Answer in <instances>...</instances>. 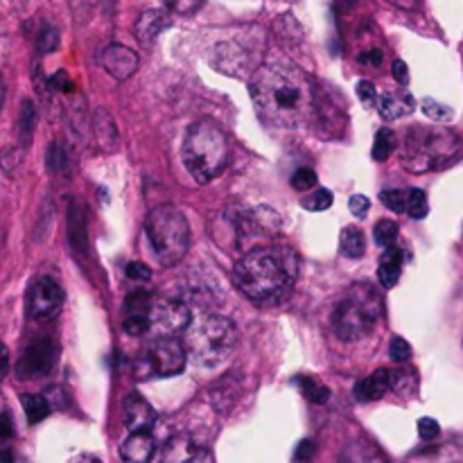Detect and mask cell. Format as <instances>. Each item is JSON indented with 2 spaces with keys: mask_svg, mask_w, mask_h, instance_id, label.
I'll use <instances>...</instances> for the list:
<instances>
[{
  "mask_svg": "<svg viewBox=\"0 0 463 463\" xmlns=\"http://www.w3.org/2000/svg\"><path fill=\"white\" fill-rule=\"evenodd\" d=\"M420 109H423V113L430 118V120L448 122V120H452V118H455V111H452L448 104L437 102V99H432V98H425L423 102H420Z\"/></svg>",
  "mask_w": 463,
  "mask_h": 463,
  "instance_id": "31",
  "label": "cell"
},
{
  "mask_svg": "<svg viewBox=\"0 0 463 463\" xmlns=\"http://www.w3.org/2000/svg\"><path fill=\"white\" fill-rule=\"evenodd\" d=\"M68 240H71V247L75 249V253H81V242H86V224L81 220V215H75V203H72V211L68 213Z\"/></svg>",
  "mask_w": 463,
  "mask_h": 463,
  "instance_id": "27",
  "label": "cell"
},
{
  "mask_svg": "<svg viewBox=\"0 0 463 463\" xmlns=\"http://www.w3.org/2000/svg\"><path fill=\"white\" fill-rule=\"evenodd\" d=\"M154 306V297L147 289H134L125 301V315H145L149 317Z\"/></svg>",
  "mask_w": 463,
  "mask_h": 463,
  "instance_id": "24",
  "label": "cell"
},
{
  "mask_svg": "<svg viewBox=\"0 0 463 463\" xmlns=\"http://www.w3.org/2000/svg\"><path fill=\"white\" fill-rule=\"evenodd\" d=\"M138 54L131 48H127V45L113 43L102 52V66L107 68L109 75L118 81L129 80V77L138 71Z\"/></svg>",
  "mask_w": 463,
  "mask_h": 463,
  "instance_id": "13",
  "label": "cell"
},
{
  "mask_svg": "<svg viewBox=\"0 0 463 463\" xmlns=\"http://www.w3.org/2000/svg\"><path fill=\"white\" fill-rule=\"evenodd\" d=\"M9 369V353L7 348H5V344H0V375L7 373Z\"/></svg>",
  "mask_w": 463,
  "mask_h": 463,
  "instance_id": "47",
  "label": "cell"
},
{
  "mask_svg": "<svg viewBox=\"0 0 463 463\" xmlns=\"http://www.w3.org/2000/svg\"><path fill=\"white\" fill-rule=\"evenodd\" d=\"M249 93L258 116L279 129H297L315 116V84L303 68L288 59L256 68L249 81Z\"/></svg>",
  "mask_w": 463,
  "mask_h": 463,
  "instance_id": "1",
  "label": "cell"
},
{
  "mask_svg": "<svg viewBox=\"0 0 463 463\" xmlns=\"http://www.w3.org/2000/svg\"><path fill=\"white\" fill-rule=\"evenodd\" d=\"M393 149H396V134H393L392 129H387V127H383V129L375 134L373 152L371 154H373L375 161H387L393 154Z\"/></svg>",
  "mask_w": 463,
  "mask_h": 463,
  "instance_id": "26",
  "label": "cell"
},
{
  "mask_svg": "<svg viewBox=\"0 0 463 463\" xmlns=\"http://www.w3.org/2000/svg\"><path fill=\"white\" fill-rule=\"evenodd\" d=\"M238 339V328L231 319L220 315L203 317L188 335L190 355L202 366H220L233 355Z\"/></svg>",
  "mask_w": 463,
  "mask_h": 463,
  "instance_id": "7",
  "label": "cell"
},
{
  "mask_svg": "<svg viewBox=\"0 0 463 463\" xmlns=\"http://www.w3.org/2000/svg\"><path fill=\"white\" fill-rule=\"evenodd\" d=\"M12 437H14L12 419H9V414H0V443H5Z\"/></svg>",
  "mask_w": 463,
  "mask_h": 463,
  "instance_id": "45",
  "label": "cell"
},
{
  "mask_svg": "<svg viewBox=\"0 0 463 463\" xmlns=\"http://www.w3.org/2000/svg\"><path fill=\"white\" fill-rule=\"evenodd\" d=\"M152 328V321L145 315H125V324H122V330H125L129 337H140L147 330Z\"/></svg>",
  "mask_w": 463,
  "mask_h": 463,
  "instance_id": "32",
  "label": "cell"
},
{
  "mask_svg": "<svg viewBox=\"0 0 463 463\" xmlns=\"http://www.w3.org/2000/svg\"><path fill=\"white\" fill-rule=\"evenodd\" d=\"M127 279L134 280V283H147V280L152 279V269H149L145 262L134 260L127 265Z\"/></svg>",
  "mask_w": 463,
  "mask_h": 463,
  "instance_id": "37",
  "label": "cell"
},
{
  "mask_svg": "<svg viewBox=\"0 0 463 463\" xmlns=\"http://www.w3.org/2000/svg\"><path fill=\"white\" fill-rule=\"evenodd\" d=\"M34 107H32L30 102L23 104V131H25V136L32 134V129H34Z\"/></svg>",
  "mask_w": 463,
  "mask_h": 463,
  "instance_id": "44",
  "label": "cell"
},
{
  "mask_svg": "<svg viewBox=\"0 0 463 463\" xmlns=\"http://www.w3.org/2000/svg\"><path fill=\"white\" fill-rule=\"evenodd\" d=\"M154 452H156V443L149 432L129 434L120 446V457L127 463H149Z\"/></svg>",
  "mask_w": 463,
  "mask_h": 463,
  "instance_id": "16",
  "label": "cell"
},
{
  "mask_svg": "<svg viewBox=\"0 0 463 463\" xmlns=\"http://www.w3.org/2000/svg\"><path fill=\"white\" fill-rule=\"evenodd\" d=\"M301 206L310 213H321L328 211L333 206V193L328 188H317L315 193H310L307 197L301 199Z\"/></svg>",
  "mask_w": 463,
  "mask_h": 463,
  "instance_id": "28",
  "label": "cell"
},
{
  "mask_svg": "<svg viewBox=\"0 0 463 463\" xmlns=\"http://www.w3.org/2000/svg\"><path fill=\"white\" fill-rule=\"evenodd\" d=\"M50 84L52 86H57V89H61V90H71V80H68V72L66 71H59L57 75L52 77V80H50Z\"/></svg>",
  "mask_w": 463,
  "mask_h": 463,
  "instance_id": "46",
  "label": "cell"
},
{
  "mask_svg": "<svg viewBox=\"0 0 463 463\" xmlns=\"http://www.w3.org/2000/svg\"><path fill=\"white\" fill-rule=\"evenodd\" d=\"M405 213L411 217V220H425L430 213L428 194H425L420 188L407 190V211Z\"/></svg>",
  "mask_w": 463,
  "mask_h": 463,
  "instance_id": "25",
  "label": "cell"
},
{
  "mask_svg": "<svg viewBox=\"0 0 463 463\" xmlns=\"http://www.w3.org/2000/svg\"><path fill=\"white\" fill-rule=\"evenodd\" d=\"M197 457V443L190 434H175L163 443L156 463H193Z\"/></svg>",
  "mask_w": 463,
  "mask_h": 463,
  "instance_id": "15",
  "label": "cell"
},
{
  "mask_svg": "<svg viewBox=\"0 0 463 463\" xmlns=\"http://www.w3.org/2000/svg\"><path fill=\"white\" fill-rule=\"evenodd\" d=\"M297 384L298 389H301L303 396H306L310 402H315V405H326V402L330 401V389L326 387V384L317 383L315 378L303 375V378H297Z\"/></svg>",
  "mask_w": 463,
  "mask_h": 463,
  "instance_id": "23",
  "label": "cell"
},
{
  "mask_svg": "<svg viewBox=\"0 0 463 463\" xmlns=\"http://www.w3.org/2000/svg\"><path fill=\"white\" fill-rule=\"evenodd\" d=\"M380 202L393 213H405L407 211V190H384L380 193Z\"/></svg>",
  "mask_w": 463,
  "mask_h": 463,
  "instance_id": "33",
  "label": "cell"
},
{
  "mask_svg": "<svg viewBox=\"0 0 463 463\" xmlns=\"http://www.w3.org/2000/svg\"><path fill=\"white\" fill-rule=\"evenodd\" d=\"M57 344L50 337H41L25 348V353H23L21 360H18L16 364V373L21 375L23 380L45 378V375L52 373L54 364H57Z\"/></svg>",
  "mask_w": 463,
  "mask_h": 463,
  "instance_id": "10",
  "label": "cell"
},
{
  "mask_svg": "<svg viewBox=\"0 0 463 463\" xmlns=\"http://www.w3.org/2000/svg\"><path fill=\"white\" fill-rule=\"evenodd\" d=\"M3 104H5V81L3 77H0V109H3Z\"/></svg>",
  "mask_w": 463,
  "mask_h": 463,
  "instance_id": "49",
  "label": "cell"
},
{
  "mask_svg": "<svg viewBox=\"0 0 463 463\" xmlns=\"http://www.w3.org/2000/svg\"><path fill=\"white\" fill-rule=\"evenodd\" d=\"M357 95H360L362 104L364 107H375V102H378V90H375V84L369 80H362L357 81Z\"/></svg>",
  "mask_w": 463,
  "mask_h": 463,
  "instance_id": "38",
  "label": "cell"
},
{
  "mask_svg": "<svg viewBox=\"0 0 463 463\" xmlns=\"http://www.w3.org/2000/svg\"><path fill=\"white\" fill-rule=\"evenodd\" d=\"M63 289L50 276H39L27 292V315L36 321H48L61 312Z\"/></svg>",
  "mask_w": 463,
  "mask_h": 463,
  "instance_id": "9",
  "label": "cell"
},
{
  "mask_svg": "<svg viewBox=\"0 0 463 463\" xmlns=\"http://www.w3.org/2000/svg\"><path fill=\"white\" fill-rule=\"evenodd\" d=\"M405 165L411 172L439 170L450 165L461 152V138L446 127H420L407 134Z\"/></svg>",
  "mask_w": 463,
  "mask_h": 463,
  "instance_id": "6",
  "label": "cell"
},
{
  "mask_svg": "<svg viewBox=\"0 0 463 463\" xmlns=\"http://www.w3.org/2000/svg\"><path fill=\"white\" fill-rule=\"evenodd\" d=\"M398 224L393 220H383V222H378V224H375V229H373V235H375V244H378V247H383V249H389V247H393V244H396V240H398Z\"/></svg>",
  "mask_w": 463,
  "mask_h": 463,
  "instance_id": "29",
  "label": "cell"
},
{
  "mask_svg": "<svg viewBox=\"0 0 463 463\" xmlns=\"http://www.w3.org/2000/svg\"><path fill=\"white\" fill-rule=\"evenodd\" d=\"M184 165L197 184H211L226 170L231 161V145L217 122H193L184 138Z\"/></svg>",
  "mask_w": 463,
  "mask_h": 463,
  "instance_id": "3",
  "label": "cell"
},
{
  "mask_svg": "<svg viewBox=\"0 0 463 463\" xmlns=\"http://www.w3.org/2000/svg\"><path fill=\"white\" fill-rule=\"evenodd\" d=\"M193 319V312H190L188 303L179 297H161L154 298L152 312H149V321H152L154 328H158V333L163 335H175L185 330V326H190Z\"/></svg>",
  "mask_w": 463,
  "mask_h": 463,
  "instance_id": "11",
  "label": "cell"
},
{
  "mask_svg": "<svg viewBox=\"0 0 463 463\" xmlns=\"http://www.w3.org/2000/svg\"><path fill=\"white\" fill-rule=\"evenodd\" d=\"M21 402L30 423H41L50 416L48 398L39 396V393H25V396H21Z\"/></svg>",
  "mask_w": 463,
  "mask_h": 463,
  "instance_id": "22",
  "label": "cell"
},
{
  "mask_svg": "<svg viewBox=\"0 0 463 463\" xmlns=\"http://www.w3.org/2000/svg\"><path fill=\"white\" fill-rule=\"evenodd\" d=\"M369 208H371V199L366 197V194H353V197L348 199V211H351L355 217H360V220L369 213Z\"/></svg>",
  "mask_w": 463,
  "mask_h": 463,
  "instance_id": "40",
  "label": "cell"
},
{
  "mask_svg": "<svg viewBox=\"0 0 463 463\" xmlns=\"http://www.w3.org/2000/svg\"><path fill=\"white\" fill-rule=\"evenodd\" d=\"M289 181H292L294 190H298V193H307V190H312L317 185V175L315 170H310V167H298Z\"/></svg>",
  "mask_w": 463,
  "mask_h": 463,
  "instance_id": "34",
  "label": "cell"
},
{
  "mask_svg": "<svg viewBox=\"0 0 463 463\" xmlns=\"http://www.w3.org/2000/svg\"><path fill=\"white\" fill-rule=\"evenodd\" d=\"M402 260H405L402 249L398 247L384 249L383 258H380V267H378V279L384 289H392L398 285V280H401V274H402Z\"/></svg>",
  "mask_w": 463,
  "mask_h": 463,
  "instance_id": "19",
  "label": "cell"
},
{
  "mask_svg": "<svg viewBox=\"0 0 463 463\" xmlns=\"http://www.w3.org/2000/svg\"><path fill=\"white\" fill-rule=\"evenodd\" d=\"M357 61L364 63V66H380L383 63V52L380 50H366V52H362L360 57H357Z\"/></svg>",
  "mask_w": 463,
  "mask_h": 463,
  "instance_id": "43",
  "label": "cell"
},
{
  "mask_svg": "<svg viewBox=\"0 0 463 463\" xmlns=\"http://www.w3.org/2000/svg\"><path fill=\"white\" fill-rule=\"evenodd\" d=\"M185 369V348L176 339L161 337L149 344L138 364L140 378H172Z\"/></svg>",
  "mask_w": 463,
  "mask_h": 463,
  "instance_id": "8",
  "label": "cell"
},
{
  "mask_svg": "<svg viewBox=\"0 0 463 463\" xmlns=\"http://www.w3.org/2000/svg\"><path fill=\"white\" fill-rule=\"evenodd\" d=\"M383 315V297L371 283H357L346 289L333 312L335 333L344 342L366 337Z\"/></svg>",
  "mask_w": 463,
  "mask_h": 463,
  "instance_id": "5",
  "label": "cell"
},
{
  "mask_svg": "<svg viewBox=\"0 0 463 463\" xmlns=\"http://www.w3.org/2000/svg\"><path fill=\"white\" fill-rule=\"evenodd\" d=\"M339 249H342V253L346 258H362L366 251V238L364 233H362L357 226H346V229L342 231V235H339Z\"/></svg>",
  "mask_w": 463,
  "mask_h": 463,
  "instance_id": "21",
  "label": "cell"
},
{
  "mask_svg": "<svg viewBox=\"0 0 463 463\" xmlns=\"http://www.w3.org/2000/svg\"><path fill=\"white\" fill-rule=\"evenodd\" d=\"M45 163H48V170L52 172V175H63V172H68L66 149L59 143H52L48 147V152H45Z\"/></svg>",
  "mask_w": 463,
  "mask_h": 463,
  "instance_id": "30",
  "label": "cell"
},
{
  "mask_svg": "<svg viewBox=\"0 0 463 463\" xmlns=\"http://www.w3.org/2000/svg\"><path fill=\"white\" fill-rule=\"evenodd\" d=\"M389 355H392V360L398 362V364H405L411 357V346L407 344V339L393 337L392 344H389Z\"/></svg>",
  "mask_w": 463,
  "mask_h": 463,
  "instance_id": "35",
  "label": "cell"
},
{
  "mask_svg": "<svg viewBox=\"0 0 463 463\" xmlns=\"http://www.w3.org/2000/svg\"><path fill=\"white\" fill-rule=\"evenodd\" d=\"M419 434L420 439H425V441H432V439H437L439 434H441V428H439V423L434 419H420Z\"/></svg>",
  "mask_w": 463,
  "mask_h": 463,
  "instance_id": "41",
  "label": "cell"
},
{
  "mask_svg": "<svg viewBox=\"0 0 463 463\" xmlns=\"http://www.w3.org/2000/svg\"><path fill=\"white\" fill-rule=\"evenodd\" d=\"M167 25H170V16H167V14L158 12V9H147V12L140 14L138 21H136L134 34L140 43L149 45Z\"/></svg>",
  "mask_w": 463,
  "mask_h": 463,
  "instance_id": "18",
  "label": "cell"
},
{
  "mask_svg": "<svg viewBox=\"0 0 463 463\" xmlns=\"http://www.w3.org/2000/svg\"><path fill=\"white\" fill-rule=\"evenodd\" d=\"M36 43H39L41 52H52L59 43V32L54 30V25H43V30L39 32V39H36Z\"/></svg>",
  "mask_w": 463,
  "mask_h": 463,
  "instance_id": "36",
  "label": "cell"
},
{
  "mask_svg": "<svg viewBox=\"0 0 463 463\" xmlns=\"http://www.w3.org/2000/svg\"><path fill=\"white\" fill-rule=\"evenodd\" d=\"M315 452H317V443L312 441V439H303V441L297 446V450H294V461L297 463L312 461Z\"/></svg>",
  "mask_w": 463,
  "mask_h": 463,
  "instance_id": "39",
  "label": "cell"
},
{
  "mask_svg": "<svg viewBox=\"0 0 463 463\" xmlns=\"http://www.w3.org/2000/svg\"><path fill=\"white\" fill-rule=\"evenodd\" d=\"M122 420L131 434L149 432L156 425V411L138 393H129L122 402Z\"/></svg>",
  "mask_w": 463,
  "mask_h": 463,
  "instance_id": "12",
  "label": "cell"
},
{
  "mask_svg": "<svg viewBox=\"0 0 463 463\" xmlns=\"http://www.w3.org/2000/svg\"><path fill=\"white\" fill-rule=\"evenodd\" d=\"M392 75L401 86L410 84V68H407V63L402 61V59H396V61L392 63Z\"/></svg>",
  "mask_w": 463,
  "mask_h": 463,
  "instance_id": "42",
  "label": "cell"
},
{
  "mask_svg": "<svg viewBox=\"0 0 463 463\" xmlns=\"http://www.w3.org/2000/svg\"><path fill=\"white\" fill-rule=\"evenodd\" d=\"M344 463H389L384 459L383 452L378 450L375 446H371L369 441L360 439V441L351 443L344 455Z\"/></svg>",
  "mask_w": 463,
  "mask_h": 463,
  "instance_id": "20",
  "label": "cell"
},
{
  "mask_svg": "<svg viewBox=\"0 0 463 463\" xmlns=\"http://www.w3.org/2000/svg\"><path fill=\"white\" fill-rule=\"evenodd\" d=\"M71 463H102V461L93 455H77V457H72Z\"/></svg>",
  "mask_w": 463,
  "mask_h": 463,
  "instance_id": "48",
  "label": "cell"
},
{
  "mask_svg": "<svg viewBox=\"0 0 463 463\" xmlns=\"http://www.w3.org/2000/svg\"><path fill=\"white\" fill-rule=\"evenodd\" d=\"M298 271V256L289 247L249 249L235 262L231 279L235 288L251 301H271L294 283Z\"/></svg>",
  "mask_w": 463,
  "mask_h": 463,
  "instance_id": "2",
  "label": "cell"
},
{
  "mask_svg": "<svg viewBox=\"0 0 463 463\" xmlns=\"http://www.w3.org/2000/svg\"><path fill=\"white\" fill-rule=\"evenodd\" d=\"M378 111L384 120L393 122L401 120V118L410 116L416 109V99L410 90L398 89V90H387V93L378 95Z\"/></svg>",
  "mask_w": 463,
  "mask_h": 463,
  "instance_id": "14",
  "label": "cell"
},
{
  "mask_svg": "<svg viewBox=\"0 0 463 463\" xmlns=\"http://www.w3.org/2000/svg\"><path fill=\"white\" fill-rule=\"evenodd\" d=\"M389 389H392V373L387 369H378L353 387V396L357 402H373L380 401Z\"/></svg>",
  "mask_w": 463,
  "mask_h": 463,
  "instance_id": "17",
  "label": "cell"
},
{
  "mask_svg": "<svg viewBox=\"0 0 463 463\" xmlns=\"http://www.w3.org/2000/svg\"><path fill=\"white\" fill-rule=\"evenodd\" d=\"M145 235L154 256L163 267L179 265L190 249V226L184 213L172 203L149 211L145 220Z\"/></svg>",
  "mask_w": 463,
  "mask_h": 463,
  "instance_id": "4",
  "label": "cell"
}]
</instances>
